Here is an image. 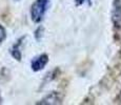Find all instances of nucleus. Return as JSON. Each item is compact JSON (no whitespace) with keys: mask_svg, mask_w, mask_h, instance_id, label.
Masks as SVG:
<instances>
[{"mask_svg":"<svg viewBox=\"0 0 121 105\" xmlns=\"http://www.w3.org/2000/svg\"><path fill=\"white\" fill-rule=\"evenodd\" d=\"M6 38V32H5V29L0 24V43L4 41V39Z\"/></svg>","mask_w":121,"mask_h":105,"instance_id":"obj_8","label":"nucleus"},{"mask_svg":"<svg viewBox=\"0 0 121 105\" xmlns=\"http://www.w3.org/2000/svg\"><path fill=\"white\" fill-rule=\"evenodd\" d=\"M59 73H60V71L58 68H56L54 71H50L48 74H46L45 77H44L43 82H42V85H45L46 83H50V82H52L53 80H55V79L57 78V76L59 75Z\"/></svg>","mask_w":121,"mask_h":105,"instance_id":"obj_6","label":"nucleus"},{"mask_svg":"<svg viewBox=\"0 0 121 105\" xmlns=\"http://www.w3.org/2000/svg\"><path fill=\"white\" fill-rule=\"evenodd\" d=\"M50 3V0H36L31 5V19L35 23H40L43 20L45 13L48 11V6Z\"/></svg>","mask_w":121,"mask_h":105,"instance_id":"obj_1","label":"nucleus"},{"mask_svg":"<svg viewBox=\"0 0 121 105\" xmlns=\"http://www.w3.org/2000/svg\"><path fill=\"white\" fill-rule=\"evenodd\" d=\"M43 33H44V27L42 26V25H40V26L37 27V29L34 33V36H35V39H36V41H40L41 39H42Z\"/></svg>","mask_w":121,"mask_h":105,"instance_id":"obj_7","label":"nucleus"},{"mask_svg":"<svg viewBox=\"0 0 121 105\" xmlns=\"http://www.w3.org/2000/svg\"><path fill=\"white\" fill-rule=\"evenodd\" d=\"M61 103H62V96L58 92H50L44 98H42L39 102H37V104H41V105H55Z\"/></svg>","mask_w":121,"mask_h":105,"instance_id":"obj_2","label":"nucleus"},{"mask_svg":"<svg viewBox=\"0 0 121 105\" xmlns=\"http://www.w3.org/2000/svg\"><path fill=\"white\" fill-rule=\"evenodd\" d=\"M112 21L115 27L121 29V1L114 0L113 10H112Z\"/></svg>","mask_w":121,"mask_h":105,"instance_id":"obj_3","label":"nucleus"},{"mask_svg":"<svg viewBox=\"0 0 121 105\" xmlns=\"http://www.w3.org/2000/svg\"><path fill=\"white\" fill-rule=\"evenodd\" d=\"M15 1H20V0H15Z\"/></svg>","mask_w":121,"mask_h":105,"instance_id":"obj_11","label":"nucleus"},{"mask_svg":"<svg viewBox=\"0 0 121 105\" xmlns=\"http://www.w3.org/2000/svg\"><path fill=\"white\" fill-rule=\"evenodd\" d=\"M92 1H93V0H87V3H88V5H92Z\"/></svg>","mask_w":121,"mask_h":105,"instance_id":"obj_10","label":"nucleus"},{"mask_svg":"<svg viewBox=\"0 0 121 105\" xmlns=\"http://www.w3.org/2000/svg\"><path fill=\"white\" fill-rule=\"evenodd\" d=\"M48 62V56L46 54H41V55L35 57L31 62V68L34 71H40L45 67V65Z\"/></svg>","mask_w":121,"mask_h":105,"instance_id":"obj_4","label":"nucleus"},{"mask_svg":"<svg viewBox=\"0 0 121 105\" xmlns=\"http://www.w3.org/2000/svg\"><path fill=\"white\" fill-rule=\"evenodd\" d=\"M24 39H25V36L20 37V38L17 40V42H16V43L14 44L13 46H12L11 50H10L11 56L14 58V59L17 60V61H21L22 53H21V50H20V46L22 45V43H23V41H24Z\"/></svg>","mask_w":121,"mask_h":105,"instance_id":"obj_5","label":"nucleus"},{"mask_svg":"<svg viewBox=\"0 0 121 105\" xmlns=\"http://www.w3.org/2000/svg\"><path fill=\"white\" fill-rule=\"evenodd\" d=\"M84 2H85V0H75V3H76V5H77V6L82 5Z\"/></svg>","mask_w":121,"mask_h":105,"instance_id":"obj_9","label":"nucleus"}]
</instances>
